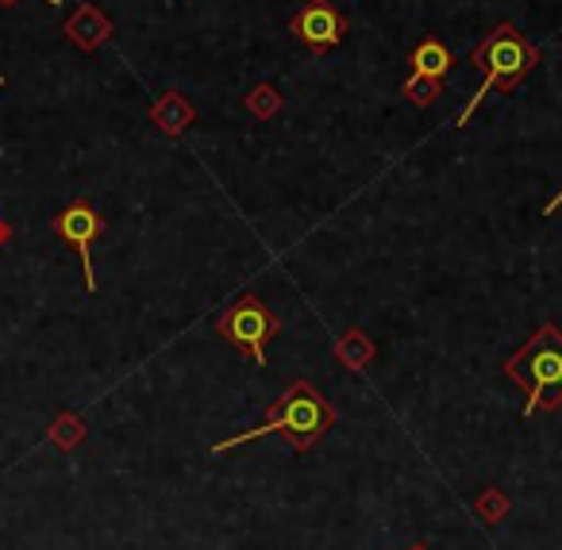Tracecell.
Returning a JSON list of instances; mask_svg holds the SVG:
<instances>
[{
  "label": "cell",
  "instance_id": "1",
  "mask_svg": "<svg viewBox=\"0 0 562 550\" xmlns=\"http://www.w3.org/2000/svg\"><path fill=\"white\" fill-rule=\"evenodd\" d=\"M331 424H336V408H331L308 381H293V385L270 404L262 424L216 442L212 454H227V450L243 447V442H250V439H262V435H281L293 450H308L324 431H331Z\"/></svg>",
  "mask_w": 562,
  "mask_h": 550
},
{
  "label": "cell",
  "instance_id": "2",
  "mask_svg": "<svg viewBox=\"0 0 562 550\" xmlns=\"http://www.w3.org/2000/svg\"><path fill=\"white\" fill-rule=\"evenodd\" d=\"M505 373L513 381L528 385V404L524 416H531L536 408L554 412L562 404V332L551 324H543L528 339V347L520 355H513L505 362Z\"/></svg>",
  "mask_w": 562,
  "mask_h": 550
},
{
  "label": "cell",
  "instance_id": "3",
  "mask_svg": "<svg viewBox=\"0 0 562 550\" xmlns=\"http://www.w3.org/2000/svg\"><path fill=\"white\" fill-rule=\"evenodd\" d=\"M531 63H536V58H531L528 43L520 40V32H516L513 24H501L497 32H493L490 40L474 50V66L485 74V78H482V86H477V93L470 97L467 109L459 112V124L454 127H467L470 116L477 112V104H482V97L493 93L497 86H513V81H520L524 74L531 70Z\"/></svg>",
  "mask_w": 562,
  "mask_h": 550
},
{
  "label": "cell",
  "instance_id": "4",
  "mask_svg": "<svg viewBox=\"0 0 562 550\" xmlns=\"http://www.w3.org/2000/svg\"><path fill=\"white\" fill-rule=\"evenodd\" d=\"M216 327H220V335H224V339L239 350V355H247L255 366H266V343L278 335L281 324L255 293H247L216 319Z\"/></svg>",
  "mask_w": 562,
  "mask_h": 550
},
{
  "label": "cell",
  "instance_id": "5",
  "mask_svg": "<svg viewBox=\"0 0 562 550\" xmlns=\"http://www.w3.org/2000/svg\"><path fill=\"white\" fill-rule=\"evenodd\" d=\"M50 227H55V235L66 243V247H74L81 255V266H86V289H89V293H97L93 243L104 235V216L86 201V197H78V201H70L63 212H58Z\"/></svg>",
  "mask_w": 562,
  "mask_h": 550
},
{
  "label": "cell",
  "instance_id": "6",
  "mask_svg": "<svg viewBox=\"0 0 562 550\" xmlns=\"http://www.w3.org/2000/svg\"><path fill=\"white\" fill-rule=\"evenodd\" d=\"M293 35H297L301 43H305L308 50H316V55H324V50L339 47V40H344L347 32V20L339 16L336 9H331L328 0H308L305 9L293 16Z\"/></svg>",
  "mask_w": 562,
  "mask_h": 550
},
{
  "label": "cell",
  "instance_id": "7",
  "mask_svg": "<svg viewBox=\"0 0 562 550\" xmlns=\"http://www.w3.org/2000/svg\"><path fill=\"white\" fill-rule=\"evenodd\" d=\"M150 120H155V124L162 127L166 135H181V132H186V124H193V109H189V104L170 89V93H166L162 101L155 104Z\"/></svg>",
  "mask_w": 562,
  "mask_h": 550
},
{
  "label": "cell",
  "instance_id": "8",
  "mask_svg": "<svg viewBox=\"0 0 562 550\" xmlns=\"http://www.w3.org/2000/svg\"><path fill=\"white\" fill-rule=\"evenodd\" d=\"M413 66H416V81H439L447 70H451V55L443 50V43L424 40L413 55Z\"/></svg>",
  "mask_w": 562,
  "mask_h": 550
},
{
  "label": "cell",
  "instance_id": "9",
  "mask_svg": "<svg viewBox=\"0 0 562 550\" xmlns=\"http://www.w3.org/2000/svg\"><path fill=\"white\" fill-rule=\"evenodd\" d=\"M81 439H86V424H81L74 412H63V416L50 424V442H55L58 450H74Z\"/></svg>",
  "mask_w": 562,
  "mask_h": 550
},
{
  "label": "cell",
  "instance_id": "10",
  "mask_svg": "<svg viewBox=\"0 0 562 550\" xmlns=\"http://www.w3.org/2000/svg\"><path fill=\"white\" fill-rule=\"evenodd\" d=\"M405 93L408 97H413V101H424V104H431V101H436V93H439V86H436V81H408V86H405Z\"/></svg>",
  "mask_w": 562,
  "mask_h": 550
},
{
  "label": "cell",
  "instance_id": "11",
  "mask_svg": "<svg viewBox=\"0 0 562 550\" xmlns=\"http://www.w3.org/2000/svg\"><path fill=\"white\" fill-rule=\"evenodd\" d=\"M493 493H497V489H493ZM501 508H505V501H501V496H493V504H482V501H477V512H485V516H497V512Z\"/></svg>",
  "mask_w": 562,
  "mask_h": 550
},
{
  "label": "cell",
  "instance_id": "12",
  "mask_svg": "<svg viewBox=\"0 0 562 550\" xmlns=\"http://www.w3.org/2000/svg\"><path fill=\"white\" fill-rule=\"evenodd\" d=\"M12 239V227H9V220L0 216V250H4V243Z\"/></svg>",
  "mask_w": 562,
  "mask_h": 550
},
{
  "label": "cell",
  "instance_id": "13",
  "mask_svg": "<svg viewBox=\"0 0 562 550\" xmlns=\"http://www.w3.org/2000/svg\"><path fill=\"white\" fill-rule=\"evenodd\" d=\"M559 204H562V193H554L551 201L543 204V216H554V209H559Z\"/></svg>",
  "mask_w": 562,
  "mask_h": 550
},
{
  "label": "cell",
  "instance_id": "14",
  "mask_svg": "<svg viewBox=\"0 0 562 550\" xmlns=\"http://www.w3.org/2000/svg\"><path fill=\"white\" fill-rule=\"evenodd\" d=\"M0 4H4V9H9V4H16V0H0ZM43 4H50V9H63L66 0H43Z\"/></svg>",
  "mask_w": 562,
  "mask_h": 550
},
{
  "label": "cell",
  "instance_id": "15",
  "mask_svg": "<svg viewBox=\"0 0 562 550\" xmlns=\"http://www.w3.org/2000/svg\"><path fill=\"white\" fill-rule=\"evenodd\" d=\"M0 86H9V78H0Z\"/></svg>",
  "mask_w": 562,
  "mask_h": 550
},
{
  "label": "cell",
  "instance_id": "16",
  "mask_svg": "<svg viewBox=\"0 0 562 550\" xmlns=\"http://www.w3.org/2000/svg\"><path fill=\"white\" fill-rule=\"evenodd\" d=\"M413 550H424V547H413Z\"/></svg>",
  "mask_w": 562,
  "mask_h": 550
}]
</instances>
